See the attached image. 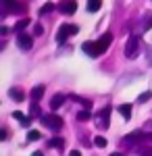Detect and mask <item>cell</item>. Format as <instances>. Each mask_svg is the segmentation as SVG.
Masks as SVG:
<instances>
[{
    "label": "cell",
    "mask_w": 152,
    "mask_h": 156,
    "mask_svg": "<svg viewBox=\"0 0 152 156\" xmlns=\"http://www.w3.org/2000/svg\"><path fill=\"white\" fill-rule=\"evenodd\" d=\"M110 42H113V34H104V36L100 37V40H96V42H83V44H81V50L88 54V56L98 58L100 54H104L106 50H108Z\"/></svg>",
    "instance_id": "cell-1"
},
{
    "label": "cell",
    "mask_w": 152,
    "mask_h": 156,
    "mask_svg": "<svg viewBox=\"0 0 152 156\" xmlns=\"http://www.w3.org/2000/svg\"><path fill=\"white\" fill-rule=\"evenodd\" d=\"M144 142H152V133H146V131H133V133H127L125 135V140H123V144L125 146H140Z\"/></svg>",
    "instance_id": "cell-2"
},
{
    "label": "cell",
    "mask_w": 152,
    "mask_h": 156,
    "mask_svg": "<svg viewBox=\"0 0 152 156\" xmlns=\"http://www.w3.org/2000/svg\"><path fill=\"white\" fill-rule=\"evenodd\" d=\"M140 52V36H129L127 37V44H125V56L127 58H136Z\"/></svg>",
    "instance_id": "cell-3"
},
{
    "label": "cell",
    "mask_w": 152,
    "mask_h": 156,
    "mask_svg": "<svg viewBox=\"0 0 152 156\" xmlns=\"http://www.w3.org/2000/svg\"><path fill=\"white\" fill-rule=\"evenodd\" d=\"M42 123L46 125L50 131H60V129H63V125H65L59 115H42Z\"/></svg>",
    "instance_id": "cell-4"
},
{
    "label": "cell",
    "mask_w": 152,
    "mask_h": 156,
    "mask_svg": "<svg viewBox=\"0 0 152 156\" xmlns=\"http://www.w3.org/2000/svg\"><path fill=\"white\" fill-rule=\"evenodd\" d=\"M79 31V27L77 25H73V23H65V25H60V29H59V34H56V42L59 44H63L65 40L69 36H75Z\"/></svg>",
    "instance_id": "cell-5"
},
{
    "label": "cell",
    "mask_w": 152,
    "mask_h": 156,
    "mask_svg": "<svg viewBox=\"0 0 152 156\" xmlns=\"http://www.w3.org/2000/svg\"><path fill=\"white\" fill-rule=\"evenodd\" d=\"M110 110H113L110 106H104L102 110H100V112H98V117H96V127H98L100 131L108 129V119H110Z\"/></svg>",
    "instance_id": "cell-6"
},
{
    "label": "cell",
    "mask_w": 152,
    "mask_h": 156,
    "mask_svg": "<svg viewBox=\"0 0 152 156\" xmlns=\"http://www.w3.org/2000/svg\"><path fill=\"white\" fill-rule=\"evenodd\" d=\"M0 2H2V17H6V15H9V12H23L25 11V6H17V4H19V2H17V0H0Z\"/></svg>",
    "instance_id": "cell-7"
},
{
    "label": "cell",
    "mask_w": 152,
    "mask_h": 156,
    "mask_svg": "<svg viewBox=\"0 0 152 156\" xmlns=\"http://www.w3.org/2000/svg\"><path fill=\"white\" fill-rule=\"evenodd\" d=\"M59 11L63 12V15H73V12L77 11V2H75V0H63L59 4Z\"/></svg>",
    "instance_id": "cell-8"
},
{
    "label": "cell",
    "mask_w": 152,
    "mask_h": 156,
    "mask_svg": "<svg viewBox=\"0 0 152 156\" xmlns=\"http://www.w3.org/2000/svg\"><path fill=\"white\" fill-rule=\"evenodd\" d=\"M17 46L21 50H29L34 46V37L27 36V34H19V36H17Z\"/></svg>",
    "instance_id": "cell-9"
},
{
    "label": "cell",
    "mask_w": 152,
    "mask_h": 156,
    "mask_svg": "<svg viewBox=\"0 0 152 156\" xmlns=\"http://www.w3.org/2000/svg\"><path fill=\"white\" fill-rule=\"evenodd\" d=\"M67 100H69V98L65 96V94H56V96H52V100H50V108H52V110H56V108H60Z\"/></svg>",
    "instance_id": "cell-10"
},
{
    "label": "cell",
    "mask_w": 152,
    "mask_h": 156,
    "mask_svg": "<svg viewBox=\"0 0 152 156\" xmlns=\"http://www.w3.org/2000/svg\"><path fill=\"white\" fill-rule=\"evenodd\" d=\"M117 110L121 112V117H123L125 121H129V119H131V104H119V106H117Z\"/></svg>",
    "instance_id": "cell-11"
},
{
    "label": "cell",
    "mask_w": 152,
    "mask_h": 156,
    "mask_svg": "<svg viewBox=\"0 0 152 156\" xmlns=\"http://www.w3.org/2000/svg\"><path fill=\"white\" fill-rule=\"evenodd\" d=\"M13 119H17L23 127H29V123H31V119H29V117H25L23 112H19V110H15V112H13Z\"/></svg>",
    "instance_id": "cell-12"
},
{
    "label": "cell",
    "mask_w": 152,
    "mask_h": 156,
    "mask_svg": "<svg viewBox=\"0 0 152 156\" xmlns=\"http://www.w3.org/2000/svg\"><path fill=\"white\" fill-rule=\"evenodd\" d=\"M44 92H46V90H44V85H35L34 90H31V102H38L40 98L44 96Z\"/></svg>",
    "instance_id": "cell-13"
},
{
    "label": "cell",
    "mask_w": 152,
    "mask_h": 156,
    "mask_svg": "<svg viewBox=\"0 0 152 156\" xmlns=\"http://www.w3.org/2000/svg\"><path fill=\"white\" fill-rule=\"evenodd\" d=\"M48 146L50 148H56V150H63L65 148V140L63 137H52V140H48Z\"/></svg>",
    "instance_id": "cell-14"
},
{
    "label": "cell",
    "mask_w": 152,
    "mask_h": 156,
    "mask_svg": "<svg viewBox=\"0 0 152 156\" xmlns=\"http://www.w3.org/2000/svg\"><path fill=\"white\" fill-rule=\"evenodd\" d=\"M9 96H11L13 100H17V102H21V100L25 98V94L19 90V87H17V90H15V87H11V90H9Z\"/></svg>",
    "instance_id": "cell-15"
},
{
    "label": "cell",
    "mask_w": 152,
    "mask_h": 156,
    "mask_svg": "<svg viewBox=\"0 0 152 156\" xmlns=\"http://www.w3.org/2000/svg\"><path fill=\"white\" fill-rule=\"evenodd\" d=\"M100 6H102V2H100V0H88V11H90V12L100 11Z\"/></svg>",
    "instance_id": "cell-16"
},
{
    "label": "cell",
    "mask_w": 152,
    "mask_h": 156,
    "mask_svg": "<svg viewBox=\"0 0 152 156\" xmlns=\"http://www.w3.org/2000/svg\"><path fill=\"white\" fill-rule=\"evenodd\" d=\"M150 27H152V12H146L144 15V23H142V31H146Z\"/></svg>",
    "instance_id": "cell-17"
},
{
    "label": "cell",
    "mask_w": 152,
    "mask_h": 156,
    "mask_svg": "<svg viewBox=\"0 0 152 156\" xmlns=\"http://www.w3.org/2000/svg\"><path fill=\"white\" fill-rule=\"evenodd\" d=\"M34 117H42V112H40V106H38V104H31V106H29V119H34Z\"/></svg>",
    "instance_id": "cell-18"
},
{
    "label": "cell",
    "mask_w": 152,
    "mask_h": 156,
    "mask_svg": "<svg viewBox=\"0 0 152 156\" xmlns=\"http://www.w3.org/2000/svg\"><path fill=\"white\" fill-rule=\"evenodd\" d=\"M40 137H42V133H40V131H35V129L27 131V140H29V142H38Z\"/></svg>",
    "instance_id": "cell-19"
},
{
    "label": "cell",
    "mask_w": 152,
    "mask_h": 156,
    "mask_svg": "<svg viewBox=\"0 0 152 156\" xmlns=\"http://www.w3.org/2000/svg\"><path fill=\"white\" fill-rule=\"evenodd\" d=\"M52 11H54V4L48 2V4H44V6L40 9V15H48V12H52Z\"/></svg>",
    "instance_id": "cell-20"
},
{
    "label": "cell",
    "mask_w": 152,
    "mask_h": 156,
    "mask_svg": "<svg viewBox=\"0 0 152 156\" xmlns=\"http://www.w3.org/2000/svg\"><path fill=\"white\" fill-rule=\"evenodd\" d=\"M29 25V19H21V21H17V25H15V29L17 31H21V29H25Z\"/></svg>",
    "instance_id": "cell-21"
},
{
    "label": "cell",
    "mask_w": 152,
    "mask_h": 156,
    "mask_svg": "<svg viewBox=\"0 0 152 156\" xmlns=\"http://www.w3.org/2000/svg\"><path fill=\"white\" fill-rule=\"evenodd\" d=\"M88 119H90V110H81V112H77V121L85 123Z\"/></svg>",
    "instance_id": "cell-22"
},
{
    "label": "cell",
    "mask_w": 152,
    "mask_h": 156,
    "mask_svg": "<svg viewBox=\"0 0 152 156\" xmlns=\"http://www.w3.org/2000/svg\"><path fill=\"white\" fill-rule=\"evenodd\" d=\"M152 98V90H148V92H144V94H140V98H138V102H146V100H150Z\"/></svg>",
    "instance_id": "cell-23"
},
{
    "label": "cell",
    "mask_w": 152,
    "mask_h": 156,
    "mask_svg": "<svg viewBox=\"0 0 152 156\" xmlns=\"http://www.w3.org/2000/svg\"><path fill=\"white\" fill-rule=\"evenodd\" d=\"M94 146H98V148H104V146H106V140L98 135V137H94Z\"/></svg>",
    "instance_id": "cell-24"
},
{
    "label": "cell",
    "mask_w": 152,
    "mask_h": 156,
    "mask_svg": "<svg viewBox=\"0 0 152 156\" xmlns=\"http://www.w3.org/2000/svg\"><path fill=\"white\" fill-rule=\"evenodd\" d=\"M42 31H44L42 25H34V36H42Z\"/></svg>",
    "instance_id": "cell-25"
},
{
    "label": "cell",
    "mask_w": 152,
    "mask_h": 156,
    "mask_svg": "<svg viewBox=\"0 0 152 156\" xmlns=\"http://www.w3.org/2000/svg\"><path fill=\"white\" fill-rule=\"evenodd\" d=\"M140 156H152V148H150V150H142Z\"/></svg>",
    "instance_id": "cell-26"
},
{
    "label": "cell",
    "mask_w": 152,
    "mask_h": 156,
    "mask_svg": "<svg viewBox=\"0 0 152 156\" xmlns=\"http://www.w3.org/2000/svg\"><path fill=\"white\" fill-rule=\"evenodd\" d=\"M0 34H2V36H6V34H9V27H4V25H2V27H0Z\"/></svg>",
    "instance_id": "cell-27"
},
{
    "label": "cell",
    "mask_w": 152,
    "mask_h": 156,
    "mask_svg": "<svg viewBox=\"0 0 152 156\" xmlns=\"http://www.w3.org/2000/svg\"><path fill=\"white\" fill-rule=\"evenodd\" d=\"M69 156H81V152H79V150H71Z\"/></svg>",
    "instance_id": "cell-28"
},
{
    "label": "cell",
    "mask_w": 152,
    "mask_h": 156,
    "mask_svg": "<svg viewBox=\"0 0 152 156\" xmlns=\"http://www.w3.org/2000/svg\"><path fill=\"white\" fill-rule=\"evenodd\" d=\"M31 156H44V154H42V152H34Z\"/></svg>",
    "instance_id": "cell-29"
},
{
    "label": "cell",
    "mask_w": 152,
    "mask_h": 156,
    "mask_svg": "<svg viewBox=\"0 0 152 156\" xmlns=\"http://www.w3.org/2000/svg\"><path fill=\"white\" fill-rule=\"evenodd\" d=\"M110 156H125V154H121V152H115V154H110Z\"/></svg>",
    "instance_id": "cell-30"
},
{
    "label": "cell",
    "mask_w": 152,
    "mask_h": 156,
    "mask_svg": "<svg viewBox=\"0 0 152 156\" xmlns=\"http://www.w3.org/2000/svg\"><path fill=\"white\" fill-rule=\"evenodd\" d=\"M148 60H150V62H152V50H150V54H148Z\"/></svg>",
    "instance_id": "cell-31"
}]
</instances>
